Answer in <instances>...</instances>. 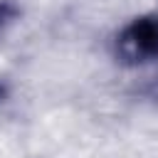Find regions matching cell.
Listing matches in <instances>:
<instances>
[{"mask_svg":"<svg viewBox=\"0 0 158 158\" xmlns=\"http://www.w3.org/2000/svg\"><path fill=\"white\" fill-rule=\"evenodd\" d=\"M111 52L123 67H146L158 62V10L141 12L123 22L114 32Z\"/></svg>","mask_w":158,"mask_h":158,"instance_id":"1","label":"cell"},{"mask_svg":"<svg viewBox=\"0 0 158 158\" xmlns=\"http://www.w3.org/2000/svg\"><path fill=\"white\" fill-rule=\"evenodd\" d=\"M22 15V7L17 0H0V37L20 20Z\"/></svg>","mask_w":158,"mask_h":158,"instance_id":"2","label":"cell"},{"mask_svg":"<svg viewBox=\"0 0 158 158\" xmlns=\"http://www.w3.org/2000/svg\"><path fill=\"white\" fill-rule=\"evenodd\" d=\"M143 96L158 104V72H156V74L146 81V86H143Z\"/></svg>","mask_w":158,"mask_h":158,"instance_id":"3","label":"cell"}]
</instances>
